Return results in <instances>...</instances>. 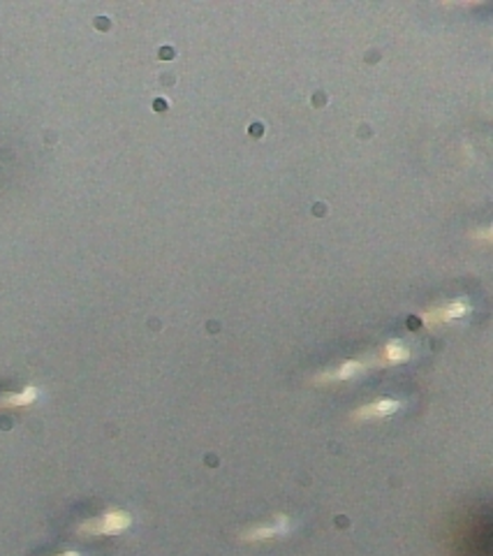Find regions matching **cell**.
I'll list each match as a JSON object with an SVG mask.
<instances>
[{
  "label": "cell",
  "mask_w": 493,
  "mask_h": 556,
  "mask_svg": "<svg viewBox=\"0 0 493 556\" xmlns=\"http://www.w3.org/2000/svg\"><path fill=\"white\" fill-rule=\"evenodd\" d=\"M132 525V517L123 510H110L100 517L86 519L84 525H79L77 533L86 538H100V535H118L126 531Z\"/></svg>",
  "instance_id": "6da1fadb"
},
{
  "label": "cell",
  "mask_w": 493,
  "mask_h": 556,
  "mask_svg": "<svg viewBox=\"0 0 493 556\" xmlns=\"http://www.w3.org/2000/svg\"><path fill=\"white\" fill-rule=\"evenodd\" d=\"M286 531H288V519L276 517L271 525H262V527L245 531L241 535V541L243 543H267V541H274V538H278V535H283Z\"/></svg>",
  "instance_id": "7a4b0ae2"
},
{
  "label": "cell",
  "mask_w": 493,
  "mask_h": 556,
  "mask_svg": "<svg viewBox=\"0 0 493 556\" xmlns=\"http://www.w3.org/2000/svg\"><path fill=\"white\" fill-rule=\"evenodd\" d=\"M401 408L399 402L394 399H378V402L362 406L359 410H355V420H378V417H387Z\"/></svg>",
  "instance_id": "3957f363"
},
{
  "label": "cell",
  "mask_w": 493,
  "mask_h": 556,
  "mask_svg": "<svg viewBox=\"0 0 493 556\" xmlns=\"http://www.w3.org/2000/svg\"><path fill=\"white\" fill-rule=\"evenodd\" d=\"M35 399H38V390L24 388L20 392H3L0 394V408L14 410V408H28Z\"/></svg>",
  "instance_id": "277c9868"
},
{
  "label": "cell",
  "mask_w": 493,
  "mask_h": 556,
  "mask_svg": "<svg viewBox=\"0 0 493 556\" xmlns=\"http://www.w3.org/2000/svg\"><path fill=\"white\" fill-rule=\"evenodd\" d=\"M466 308H468V306H466L464 302H454V304H450V306H445V308H438V311H433V313H427L425 323H427V325H440V323L456 320V318L464 316Z\"/></svg>",
  "instance_id": "5b68a950"
},
{
  "label": "cell",
  "mask_w": 493,
  "mask_h": 556,
  "mask_svg": "<svg viewBox=\"0 0 493 556\" xmlns=\"http://www.w3.org/2000/svg\"><path fill=\"white\" fill-rule=\"evenodd\" d=\"M359 371H364V364L359 359H350L345 364H341L339 369L333 371H327V374H320L318 376V382H333V380H347L352 376H357Z\"/></svg>",
  "instance_id": "8992f818"
},
{
  "label": "cell",
  "mask_w": 493,
  "mask_h": 556,
  "mask_svg": "<svg viewBox=\"0 0 493 556\" xmlns=\"http://www.w3.org/2000/svg\"><path fill=\"white\" fill-rule=\"evenodd\" d=\"M408 355H410V353H408L406 345L399 343V341H392V343H387V345L382 348L380 362H382V364H399V362H406Z\"/></svg>",
  "instance_id": "52a82bcc"
},
{
  "label": "cell",
  "mask_w": 493,
  "mask_h": 556,
  "mask_svg": "<svg viewBox=\"0 0 493 556\" xmlns=\"http://www.w3.org/2000/svg\"><path fill=\"white\" fill-rule=\"evenodd\" d=\"M54 556H81L79 552H63V554H54Z\"/></svg>",
  "instance_id": "ba28073f"
}]
</instances>
